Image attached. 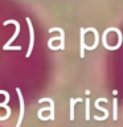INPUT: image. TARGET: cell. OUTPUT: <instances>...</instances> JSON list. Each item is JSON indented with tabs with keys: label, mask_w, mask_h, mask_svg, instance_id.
I'll list each match as a JSON object with an SVG mask.
<instances>
[{
	"label": "cell",
	"mask_w": 123,
	"mask_h": 127,
	"mask_svg": "<svg viewBox=\"0 0 123 127\" xmlns=\"http://www.w3.org/2000/svg\"><path fill=\"white\" fill-rule=\"evenodd\" d=\"M75 102H81V99H70V121L74 119V103Z\"/></svg>",
	"instance_id": "obj_6"
},
{
	"label": "cell",
	"mask_w": 123,
	"mask_h": 127,
	"mask_svg": "<svg viewBox=\"0 0 123 127\" xmlns=\"http://www.w3.org/2000/svg\"><path fill=\"white\" fill-rule=\"evenodd\" d=\"M90 119V99H86V121Z\"/></svg>",
	"instance_id": "obj_7"
},
{
	"label": "cell",
	"mask_w": 123,
	"mask_h": 127,
	"mask_svg": "<svg viewBox=\"0 0 123 127\" xmlns=\"http://www.w3.org/2000/svg\"><path fill=\"white\" fill-rule=\"evenodd\" d=\"M27 23H28V27H29V38H31V42H29V48H28V52H27V57H29L32 54V49H33V45H34V31H33V25L31 23V19L27 17Z\"/></svg>",
	"instance_id": "obj_2"
},
{
	"label": "cell",
	"mask_w": 123,
	"mask_h": 127,
	"mask_svg": "<svg viewBox=\"0 0 123 127\" xmlns=\"http://www.w3.org/2000/svg\"><path fill=\"white\" fill-rule=\"evenodd\" d=\"M114 105H115V106H114V119H117V118H118V115H117V110H118V109H117V99L114 101Z\"/></svg>",
	"instance_id": "obj_8"
},
{
	"label": "cell",
	"mask_w": 123,
	"mask_h": 127,
	"mask_svg": "<svg viewBox=\"0 0 123 127\" xmlns=\"http://www.w3.org/2000/svg\"><path fill=\"white\" fill-rule=\"evenodd\" d=\"M16 91H17V94H19V101H20V118H19V122H17V125H16V127H20V125H21V122H23V118H24V109H25V106H24V98L21 95L20 89H16Z\"/></svg>",
	"instance_id": "obj_4"
},
{
	"label": "cell",
	"mask_w": 123,
	"mask_h": 127,
	"mask_svg": "<svg viewBox=\"0 0 123 127\" xmlns=\"http://www.w3.org/2000/svg\"><path fill=\"white\" fill-rule=\"evenodd\" d=\"M0 94H4V95H5V101H4L3 103H0V107H5V110H7L5 117L0 118V121H5V119H8V118H9V115H11V109L7 106V103L9 102V94H8V91H4V90H0Z\"/></svg>",
	"instance_id": "obj_3"
},
{
	"label": "cell",
	"mask_w": 123,
	"mask_h": 127,
	"mask_svg": "<svg viewBox=\"0 0 123 127\" xmlns=\"http://www.w3.org/2000/svg\"><path fill=\"white\" fill-rule=\"evenodd\" d=\"M85 32H86V29H81V52H79V56H81V57H83V56H85V53H83V52H85Z\"/></svg>",
	"instance_id": "obj_5"
},
{
	"label": "cell",
	"mask_w": 123,
	"mask_h": 127,
	"mask_svg": "<svg viewBox=\"0 0 123 127\" xmlns=\"http://www.w3.org/2000/svg\"><path fill=\"white\" fill-rule=\"evenodd\" d=\"M8 24H15V25H16V32H15V34L8 40V42L5 44V45H3V50H8V49H9V45L13 42V40L19 36V32H20V24L16 21V20H7V21H4V25H8Z\"/></svg>",
	"instance_id": "obj_1"
}]
</instances>
